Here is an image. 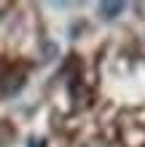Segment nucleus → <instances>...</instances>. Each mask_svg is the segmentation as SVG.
I'll return each instance as SVG.
<instances>
[{
	"label": "nucleus",
	"instance_id": "obj_1",
	"mask_svg": "<svg viewBox=\"0 0 145 147\" xmlns=\"http://www.w3.org/2000/svg\"><path fill=\"white\" fill-rule=\"evenodd\" d=\"M97 11H99V16L102 19H116V16H121V11H124V3H99L97 5Z\"/></svg>",
	"mask_w": 145,
	"mask_h": 147
},
{
	"label": "nucleus",
	"instance_id": "obj_2",
	"mask_svg": "<svg viewBox=\"0 0 145 147\" xmlns=\"http://www.w3.org/2000/svg\"><path fill=\"white\" fill-rule=\"evenodd\" d=\"M11 139H14V128L3 120V123H0V147H8Z\"/></svg>",
	"mask_w": 145,
	"mask_h": 147
}]
</instances>
